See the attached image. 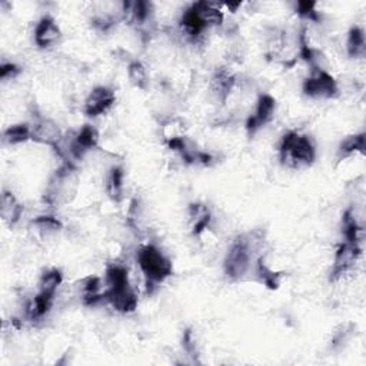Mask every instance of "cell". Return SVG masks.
Returning <instances> with one entry per match:
<instances>
[{
	"label": "cell",
	"mask_w": 366,
	"mask_h": 366,
	"mask_svg": "<svg viewBox=\"0 0 366 366\" xmlns=\"http://www.w3.org/2000/svg\"><path fill=\"white\" fill-rule=\"evenodd\" d=\"M105 302L119 313H132L138 308V296L131 286L129 272L120 263H112L106 269Z\"/></svg>",
	"instance_id": "cell-1"
},
{
	"label": "cell",
	"mask_w": 366,
	"mask_h": 366,
	"mask_svg": "<svg viewBox=\"0 0 366 366\" xmlns=\"http://www.w3.org/2000/svg\"><path fill=\"white\" fill-rule=\"evenodd\" d=\"M224 12L220 5L211 2H196L190 5L182 14L181 27L185 35L192 40H199L206 30L212 26H220L224 23Z\"/></svg>",
	"instance_id": "cell-2"
},
{
	"label": "cell",
	"mask_w": 366,
	"mask_h": 366,
	"mask_svg": "<svg viewBox=\"0 0 366 366\" xmlns=\"http://www.w3.org/2000/svg\"><path fill=\"white\" fill-rule=\"evenodd\" d=\"M138 263L146 282V292L152 295L173 274L172 261L155 245L142 246L138 252Z\"/></svg>",
	"instance_id": "cell-3"
},
{
	"label": "cell",
	"mask_w": 366,
	"mask_h": 366,
	"mask_svg": "<svg viewBox=\"0 0 366 366\" xmlns=\"http://www.w3.org/2000/svg\"><path fill=\"white\" fill-rule=\"evenodd\" d=\"M262 242L259 232L239 235L231 245L224 262L225 275L229 280L235 282L242 279L250 267L253 250Z\"/></svg>",
	"instance_id": "cell-4"
},
{
	"label": "cell",
	"mask_w": 366,
	"mask_h": 366,
	"mask_svg": "<svg viewBox=\"0 0 366 366\" xmlns=\"http://www.w3.org/2000/svg\"><path fill=\"white\" fill-rule=\"evenodd\" d=\"M280 164L291 169L309 168L316 159V148L308 135L298 132L285 133L279 146Z\"/></svg>",
	"instance_id": "cell-5"
},
{
	"label": "cell",
	"mask_w": 366,
	"mask_h": 366,
	"mask_svg": "<svg viewBox=\"0 0 366 366\" xmlns=\"http://www.w3.org/2000/svg\"><path fill=\"white\" fill-rule=\"evenodd\" d=\"M77 169L72 161H65L57 168L47 185L44 200L49 205H62L72 200L77 190Z\"/></svg>",
	"instance_id": "cell-6"
},
{
	"label": "cell",
	"mask_w": 366,
	"mask_h": 366,
	"mask_svg": "<svg viewBox=\"0 0 366 366\" xmlns=\"http://www.w3.org/2000/svg\"><path fill=\"white\" fill-rule=\"evenodd\" d=\"M302 90L312 99H335L339 96V86L335 77L322 68L312 69V75L305 79Z\"/></svg>",
	"instance_id": "cell-7"
},
{
	"label": "cell",
	"mask_w": 366,
	"mask_h": 366,
	"mask_svg": "<svg viewBox=\"0 0 366 366\" xmlns=\"http://www.w3.org/2000/svg\"><path fill=\"white\" fill-rule=\"evenodd\" d=\"M168 148L173 152L179 153L183 162L187 165H202L211 166L213 164V156L208 152L200 151L194 142L183 136H174L168 140Z\"/></svg>",
	"instance_id": "cell-8"
},
{
	"label": "cell",
	"mask_w": 366,
	"mask_h": 366,
	"mask_svg": "<svg viewBox=\"0 0 366 366\" xmlns=\"http://www.w3.org/2000/svg\"><path fill=\"white\" fill-rule=\"evenodd\" d=\"M361 254H362V245L346 241L342 242L335 253V259H333V266L329 276L330 282H337L343 275H346L358 262Z\"/></svg>",
	"instance_id": "cell-9"
},
{
	"label": "cell",
	"mask_w": 366,
	"mask_h": 366,
	"mask_svg": "<svg viewBox=\"0 0 366 366\" xmlns=\"http://www.w3.org/2000/svg\"><path fill=\"white\" fill-rule=\"evenodd\" d=\"M276 110V101L269 93H263L259 96L257 103V110L246 120V131L249 136L259 132L263 126L272 122Z\"/></svg>",
	"instance_id": "cell-10"
},
{
	"label": "cell",
	"mask_w": 366,
	"mask_h": 366,
	"mask_svg": "<svg viewBox=\"0 0 366 366\" xmlns=\"http://www.w3.org/2000/svg\"><path fill=\"white\" fill-rule=\"evenodd\" d=\"M98 143H99L98 131L90 125H85L70 140L66 153L70 156L72 162L81 161V159H83V156L88 152L93 151L94 148H98Z\"/></svg>",
	"instance_id": "cell-11"
},
{
	"label": "cell",
	"mask_w": 366,
	"mask_h": 366,
	"mask_svg": "<svg viewBox=\"0 0 366 366\" xmlns=\"http://www.w3.org/2000/svg\"><path fill=\"white\" fill-rule=\"evenodd\" d=\"M116 102L115 92L107 86L94 88L85 101V114L89 118H98L105 115Z\"/></svg>",
	"instance_id": "cell-12"
},
{
	"label": "cell",
	"mask_w": 366,
	"mask_h": 366,
	"mask_svg": "<svg viewBox=\"0 0 366 366\" xmlns=\"http://www.w3.org/2000/svg\"><path fill=\"white\" fill-rule=\"evenodd\" d=\"M63 139L62 129L59 125L47 118H40L31 126V140L40 143V145H47L52 148H57Z\"/></svg>",
	"instance_id": "cell-13"
},
{
	"label": "cell",
	"mask_w": 366,
	"mask_h": 366,
	"mask_svg": "<svg viewBox=\"0 0 366 366\" xmlns=\"http://www.w3.org/2000/svg\"><path fill=\"white\" fill-rule=\"evenodd\" d=\"M62 38V31L52 16H43L35 29V43L40 49L56 44Z\"/></svg>",
	"instance_id": "cell-14"
},
{
	"label": "cell",
	"mask_w": 366,
	"mask_h": 366,
	"mask_svg": "<svg viewBox=\"0 0 366 366\" xmlns=\"http://www.w3.org/2000/svg\"><path fill=\"white\" fill-rule=\"evenodd\" d=\"M23 205L16 198V195L10 190H3L2 199H0V215L3 220L10 226L16 225L23 215Z\"/></svg>",
	"instance_id": "cell-15"
},
{
	"label": "cell",
	"mask_w": 366,
	"mask_h": 366,
	"mask_svg": "<svg viewBox=\"0 0 366 366\" xmlns=\"http://www.w3.org/2000/svg\"><path fill=\"white\" fill-rule=\"evenodd\" d=\"M236 85V76L231 73L226 68H219L212 76V92L216 94V98L225 103L229 98L231 92Z\"/></svg>",
	"instance_id": "cell-16"
},
{
	"label": "cell",
	"mask_w": 366,
	"mask_h": 366,
	"mask_svg": "<svg viewBox=\"0 0 366 366\" xmlns=\"http://www.w3.org/2000/svg\"><path fill=\"white\" fill-rule=\"evenodd\" d=\"M55 302V295H49L44 292H38L35 298L27 302L26 316L30 321H40L47 313L51 312Z\"/></svg>",
	"instance_id": "cell-17"
},
{
	"label": "cell",
	"mask_w": 366,
	"mask_h": 366,
	"mask_svg": "<svg viewBox=\"0 0 366 366\" xmlns=\"http://www.w3.org/2000/svg\"><path fill=\"white\" fill-rule=\"evenodd\" d=\"M189 220L192 226V235L199 236L209 228L212 222V213L203 203H192L189 206Z\"/></svg>",
	"instance_id": "cell-18"
},
{
	"label": "cell",
	"mask_w": 366,
	"mask_h": 366,
	"mask_svg": "<svg viewBox=\"0 0 366 366\" xmlns=\"http://www.w3.org/2000/svg\"><path fill=\"white\" fill-rule=\"evenodd\" d=\"M102 279L99 276H88L82 282V296L86 306H94L105 302V291L102 292Z\"/></svg>",
	"instance_id": "cell-19"
},
{
	"label": "cell",
	"mask_w": 366,
	"mask_h": 366,
	"mask_svg": "<svg viewBox=\"0 0 366 366\" xmlns=\"http://www.w3.org/2000/svg\"><path fill=\"white\" fill-rule=\"evenodd\" d=\"M342 233L346 242L352 244H359L362 245V235H363V228L359 225V222L354 213L352 209H348L343 213L342 218Z\"/></svg>",
	"instance_id": "cell-20"
},
{
	"label": "cell",
	"mask_w": 366,
	"mask_h": 366,
	"mask_svg": "<svg viewBox=\"0 0 366 366\" xmlns=\"http://www.w3.org/2000/svg\"><path fill=\"white\" fill-rule=\"evenodd\" d=\"M123 182H125L123 169L120 166H114L109 172L106 182V192L107 196L115 203H119L123 199Z\"/></svg>",
	"instance_id": "cell-21"
},
{
	"label": "cell",
	"mask_w": 366,
	"mask_h": 366,
	"mask_svg": "<svg viewBox=\"0 0 366 366\" xmlns=\"http://www.w3.org/2000/svg\"><path fill=\"white\" fill-rule=\"evenodd\" d=\"M346 51L348 55L352 59H359L365 56L366 52V40H365V31L359 26H354L348 34L346 40Z\"/></svg>",
	"instance_id": "cell-22"
},
{
	"label": "cell",
	"mask_w": 366,
	"mask_h": 366,
	"mask_svg": "<svg viewBox=\"0 0 366 366\" xmlns=\"http://www.w3.org/2000/svg\"><path fill=\"white\" fill-rule=\"evenodd\" d=\"M3 140L8 145H22L31 140V126L27 123L13 125L3 132Z\"/></svg>",
	"instance_id": "cell-23"
},
{
	"label": "cell",
	"mask_w": 366,
	"mask_h": 366,
	"mask_svg": "<svg viewBox=\"0 0 366 366\" xmlns=\"http://www.w3.org/2000/svg\"><path fill=\"white\" fill-rule=\"evenodd\" d=\"M365 138H366V135L363 132L352 135V136H348L341 143V146L338 149V155H339L341 161L342 159H346L349 156L355 155V153L365 155Z\"/></svg>",
	"instance_id": "cell-24"
},
{
	"label": "cell",
	"mask_w": 366,
	"mask_h": 366,
	"mask_svg": "<svg viewBox=\"0 0 366 366\" xmlns=\"http://www.w3.org/2000/svg\"><path fill=\"white\" fill-rule=\"evenodd\" d=\"M31 225L42 235V236H53L57 235L63 229V224L60 219L53 215H42L34 219Z\"/></svg>",
	"instance_id": "cell-25"
},
{
	"label": "cell",
	"mask_w": 366,
	"mask_h": 366,
	"mask_svg": "<svg viewBox=\"0 0 366 366\" xmlns=\"http://www.w3.org/2000/svg\"><path fill=\"white\" fill-rule=\"evenodd\" d=\"M127 76H129V81L135 88L140 90L148 89L149 75L145 65H143L140 60H132L129 65H127Z\"/></svg>",
	"instance_id": "cell-26"
},
{
	"label": "cell",
	"mask_w": 366,
	"mask_h": 366,
	"mask_svg": "<svg viewBox=\"0 0 366 366\" xmlns=\"http://www.w3.org/2000/svg\"><path fill=\"white\" fill-rule=\"evenodd\" d=\"M63 283V274L62 270L57 267L46 270L42 275L40 282H39V292H44L49 295H55L59 289V286Z\"/></svg>",
	"instance_id": "cell-27"
},
{
	"label": "cell",
	"mask_w": 366,
	"mask_h": 366,
	"mask_svg": "<svg viewBox=\"0 0 366 366\" xmlns=\"http://www.w3.org/2000/svg\"><path fill=\"white\" fill-rule=\"evenodd\" d=\"M257 275L259 280L270 291H276L280 286V274L275 272L274 269H270L263 259H259L257 263Z\"/></svg>",
	"instance_id": "cell-28"
},
{
	"label": "cell",
	"mask_w": 366,
	"mask_h": 366,
	"mask_svg": "<svg viewBox=\"0 0 366 366\" xmlns=\"http://www.w3.org/2000/svg\"><path fill=\"white\" fill-rule=\"evenodd\" d=\"M355 329H356V326L352 322H348V324L339 325L335 329V332H333V335H332V342H330L332 343V348L341 346L345 342H348L349 339L352 338Z\"/></svg>",
	"instance_id": "cell-29"
},
{
	"label": "cell",
	"mask_w": 366,
	"mask_h": 366,
	"mask_svg": "<svg viewBox=\"0 0 366 366\" xmlns=\"http://www.w3.org/2000/svg\"><path fill=\"white\" fill-rule=\"evenodd\" d=\"M296 13L300 19L309 21L317 23L321 21V13L316 10L315 2H298L296 3Z\"/></svg>",
	"instance_id": "cell-30"
},
{
	"label": "cell",
	"mask_w": 366,
	"mask_h": 366,
	"mask_svg": "<svg viewBox=\"0 0 366 366\" xmlns=\"http://www.w3.org/2000/svg\"><path fill=\"white\" fill-rule=\"evenodd\" d=\"M115 23H116V19L110 14H99V16H94V18L92 19V26L96 30L102 31V34H107L109 30H112Z\"/></svg>",
	"instance_id": "cell-31"
},
{
	"label": "cell",
	"mask_w": 366,
	"mask_h": 366,
	"mask_svg": "<svg viewBox=\"0 0 366 366\" xmlns=\"http://www.w3.org/2000/svg\"><path fill=\"white\" fill-rule=\"evenodd\" d=\"M21 73L22 68L16 65V63H2V66H0V79H2L3 82L13 81V79L18 77Z\"/></svg>",
	"instance_id": "cell-32"
},
{
	"label": "cell",
	"mask_w": 366,
	"mask_h": 366,
	"mask_svg": "<svg viewBox=\"0 0 366 366\" xmlns=\"http://www.w3.org/2000/svg\"><path fill=\"white\" fill-rule=\"evenodd\" d=\"M182 343H183V348L186 349V352H189L190 355L195 354V339H194V335L190 330H186L185 335H183V339H182ZM195 356V355H194Z\"/></svg>",
	"instance_id": "cell-33"
}]
</instances>
